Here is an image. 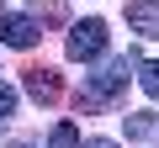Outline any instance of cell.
<instances>
[{"mask_svg":"<svg viewBox=\"0 0 159 148\" xmlns=\"http://www.w3.org/2000/svg\"><path fill=\"white\" fill-rule=\"evenodd\" d=\"M133 69H138V58H133V53H127V58H111V63H101L96 74H85V85H80L74 106H80V111H101V106H111V101L127 90Z\"/></svg>","mask_w":159,"mask_h":148,"instance_id":"6da1fadb","label":"cell"},{"mask_svg":"<svg viewBox=\"0 0 159 148\" xmlns=\"http://www.w3.org/2000/svg\"><path fill=\"white\" fill-rule=\"evenodd\" d=\"M64 53H69L74 63L101 58V53H106V21H101V16H90V21H74V27H69V42H64Z\"/></svg>","mask_w":159,"mask_h":148,"instance_id":"7a4b0ae2","label":"cell"},{"mask_svg":"<svg viewBox=\"0 0 159 148\" xmlns=\"http://www.w3.org/2000/svg\"><path fill=\"white\" fill-rule=\"evenodd\" d=\"M21 80H27V95H32V101H43V106H53V101L64 95V85H58V74H53V69H43V63L21 69Z\"/></svg>","mask_w":159,"mask_h":148,"instance_id":"3957f363","label":"cell"},{"mask_svg":"<svg viewBox=\"0 0 159 148\" xmlns=\"http://www.w3.org/2000/svg\"><path fill=\"white\" fill-rule=\"evenodd\" d=\"M37 37H43V27L32 16H0V42L6 48H32Z\"/></svg>","mask_w":159,"mask_h":148,"instance_id":"277c9868","label":"cell"},{"mask_svg":"<svg viewBox=\"0 0 159 148\" xmlns=\"http://www.w3.org/2000/svg\"><path fill=\"white\" fill-rule=\"evenodd\" d=\"M127 27L138 37H159V0H127Z\"/></svg>","mask_w":159,"mask_h":148,"instance_id":"5b68a950","label":"cell"},{"mask_svg":"<svg viewBox=\"0 0 159 148\" xmlns=\"http://www.w3.org/2000/svg\"><path fill=\"white\" fill-rule=\"evenodd\" d=\"M122 122H127V137H154V127H159V116H148V111H133Z\"/></svg>","mask_w":159,"mask_h":148,"instance_id":"8992f818","label":"cell"},{"mask_svg":"<svg viewBox=\"0 0 159 148\" xmlns=\"http://www.w3.org/2000/svg\"><path fill=\"white\" fill-rule=\"evenodd\" d=\"M48 148H80V132H74V122H58V127L48 132Z\"/></svg>","mask_w":159,"mask_h":148,"instance_id":"52a82bcc","label":"cell"},{"mask_svg":"<svg viewBox=\"0 0 159 148\" xmlns=\"http://www.w3.org/2000/svg\"><path fill=\"white\" fill-rule=\"evenodd\" d=\"M138 85H143V95H148V101H159V58L138 69Z\"/></svg>","mask_w":159,"mask_h":148,"instance_id":"ba28073f","label":"cell"},{"mask_svg":"<svg viewBox=\"0 0 159 148\" xmlns=\"http://www.w3.org/2000/svg\"><path fill=\"white\" fill-rule=\"evenodd\" d=\"M11 111H16V90H11V85H0V122H6Z\"/></svg>","mask_w":159,"mask_h":148,"instance_id":"9c48e42d","label":"cell"},{"mask_svg":"<svg viewBox=\"0 0 159 148\" xmlns=\"http://www.w3.org/2000/svg\"><path fill=\"white\" fill-rule=\"evenodd\" d=\"M85 148H117V143H111V137H90Z\"/></svg>","mask_w":159,"mask_h":148,"instance_id":"30bf717a","label":"cell"},{"mask_svg":"<svg viewBox=\"0 0 159 148\" xmlns=\"http://www.w3.org/2000/svg\"><path fill=\"white\" fill-rule=\"evenodd\" d=\"M11 148H32V143H11Z\"/></svg>","mask_w":159,"mask_h":148,"instance_id":"8fae6325","label":"cell"},{"mask_svg":"<svg viewBox=\"0 0 159 148\" xmlns=\"http://www.w3.org/2000/svg\"><path fill=\"white\" fill-rule=\"evenodd\" d=\"M0 6H6V0H0Z\"/></svg>","mask_w":159,"mask_h":148,"instance_id":"7c38bea8","label":"cell"}]
</instances>
